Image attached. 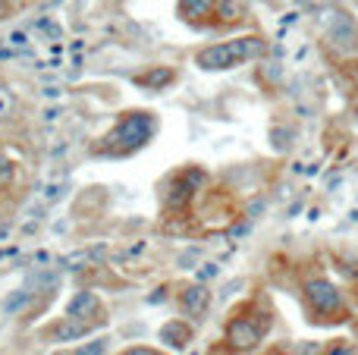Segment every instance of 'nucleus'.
Wrapping results in <instances>:
<instances>
[{
    "label": "nucleus",
    "mask_w": 358,
    "mask_h": 355,
    "mask_svg": "<svg viewBox=\"0 0 358 355\" xmlns=\"http://www.w3.org/2000/svg\"><path fill=\"white\" fill-rule=\"evenodd\" d=\"M13 110H16V94L6 85H0V119H6Z\"/></svg>",
    "instance_id": "obj_10"
},
{
    "label": "nucleus",
    "mask_w": 358,
    "mask_h": 355,
    "mask_svg": "<svg viewBox=\"0 0 358 355\" xmlns=\"http://www.w3.org/2000/svg\"><path fill=\"white\" fill-rule=\"evenodd\" d=\"M271 308H264L261 302H239L233 314L227 318L223 327V352L229 355H248L255 352L271 333Z\"/></svg>",
    "instance_id": "obj_1"
},
{
    "label": "nucleus",
    "mask_w": 358,
    "mask_h": 355,
    "mask_svg": "<svg viewBox=\"0 0 358 355\" xmlns=\"http://www.w3.org/2000/svg\"><path fill=\"white\" fill-rule=\"evenodd\" d=\"M107 349H110V340H98L94 346H85V349H79L76 355H104Z\"/></svg>",
    "instance_id": "obj_12"
},
{
    "label": "nucleus",
    "mask_w": 358,
    "mask_h": 355,
    "mask_svg": "<svg viewBox=\"0 0 358 355\" xmlns=\"http://www.w3.org/2000/svg\"><path fill=\"white\" fill-rule=\"evenodd\" d=\"M192 337H195V331H192V324H185V321H170L161 331V340L170 349H185V346L192 343Z\"/></svg>",
    "instance_id": "obj_8"
},
{
    "label": "nucleus",
    "mask_w": 358,
    "mask_h": 355,
    "mask_svg": "<svg viewBox=\"0 0 358 355\" xmlns=\"http://www.w3.org/2000/svg\"><path fill=\"white\" fill-rule=\"evenodd\" d=\"M355 333H358V324H355Z\"/></svg>",
    "instance_id": "obj_16"
},
{
    "label": "nucleus",
    "mask_w": 358,
    "mask_h": 355,
    "mask_svg": "<svg viewBox=\"0 0 358 355\" xmlns=\"http://www.w3.org/2000/svg\"><path fill=\"white\" fill-rule=\"evenodd\" d=\"M355 3H358V0H355Z\"/></svg>",
    "instance_id": "obj_17"
},
{
    "label": "nucleus",
    "mask_w": 358,
    "mask_h": 355,
    "mask_svg": "<svg viewBox=\"0 0 358 355\" xmlns=\"http://www.w3.org/2000/svg\"><path fill=\"white\" fill-rule=\"evenodd\" d=\"M324 355H355V346L352 343H343V340H336V343H330Z\"/></svg>",
    "instance_id": "obj_11"
},
{
    "label": "nucleus",
    "mask_w": 358,
    "mask_h": 355,
    "mask_svg": "<svg viewBox=\"0 0 358 355\" xmlns=\"http://www.w3.org/2000/svg\"><path fill=\"white\" fill-rule=\"evenodd\" d=\"M264 54H267V41H264V38L245 35V38H233V41L210 44V48L198 50L195 66L198 69H208V73H220V69L242 66V63L255 60V57H264Z\"/></svg>",
    "instance_id": "obj_3"
},
{
    "label": "nucleus",
    "mask_w": 358,
    "mask_h": 355,
    "mask_svg": "<svg viewBox=\"0 0 358 355\" xmlns=\"http://www.w3.org/2000/svg\"><path fill=\"white\" fill-rule=\"evenodd\" d=\"M355 123H358V110H355Z\"/></svg>",
    "instance_id": "obj_15"
},
{
    "label": "nucleus",
    "mask_w": 358,
    "mask_h": 355,
    "mask_svg": "<svg viewBox=\"0 0 358 355\" xmlns=\"http://www.w3.org/2000/svg\"><path fill=\"white\" fill-rule=\"evenodd\" d=\"M157 132V117L148 110H126L120 113V119L113 123V129L104 138L94 142V151L101 157H132L138 148L155 138Z\"/></svg>",
    "instance_id": "obj_2"
},
{
    "label": "nucleus",
    "mask_w": 358,
    "mask_h": 355,
    "mask_svg": "<svg viewBox=\"0 0 358 355\" xmlns=\"http://www.w3.org/2000/svg\"><path fill=\"white\" fill-rule=\"evenodd\" d=\"M267 355H292V352H283V349H271Z\"/></svg>",
    "instance_id": "obj_14"
},
{
    "label": "nucleus",
    "mask_w": 358,
    "mask_h": 355,
    "mask_svg": "<svg viewBox=\"0 0 358 355\" xmlns=\"http://www.w3.org/2000/svg\"><path fill=\"white\" fill-rule=\"evenodd\" d=\"M327 19L330 22L324 25V41H327L336 54H355L358 50V22L343 10H330Z\"/></svg>",
    "instance_id": "obj_6"
},
{
    "label": "nucleus",
    "mask_w": 358,
    "mask_h": 355,
    "mask_svg": "<svg viewBox=\"0 0 358 355\" xmlns=\"http://www.w3.org/2000/svg\"><path fill=\"white\" fill-rule=\"evenodd\" d=\"M302 302L315 324H343V321L349 318L343 293L327 277H308V280L302 283Z\"/></svg>",
    "instance_id": "obj_4"
},
{
    "label": "nucleus",
    "mask_w": 358,
    "mask_h": 355,
    "mask_svg": "<svg viewBox=\"0 0 358 355\" xmlns=\"http://www.w3.org/2000/svg\"><path fill=\"white\" fill-rule=\"evenodd\" d=\"M210 305V293L204 287H189L182 293V312L185 314H195V318H201L204 312H208Z\"/></svg>",
    "instance_id": "obj_9"
},
{
    "label": "nucleus",
    "mask_w": 358,
    "mask_h": 355,
    "mask_svg": "<svg viewBox=\"0 0 358 355\" xmlns=\"http://www.w3.org/2000/svg\"><path fill=\"white\" fill-rule=\"evenodd\" d=\"M66 321H69V331L63 333V337H82V333H88L92 327L107 324V312L98 296L76 293L66 305Z\"/></svg>",
    "instance_id": "obj_5"
},
{
    "label": "nucleus",
    "mask_w": 358,
    "mask_h": 355,
    "mask_svg": "<svg viewBox=\"0 0 358 355\" xmlns=\"http://www.w3.org/2000/svg\"><path fill=\"white\" fill-rule=\"evenodd\" d=\"M217 0H179V19L189 25H214Z\"/></svg>",
    "instance_id": "obj_7"
},
{
    "label": "nucleus",
    "mask_w": 358,
    "mask_h": 355,
    "mask_svg": "<svg viewBox=\"0 0 358 355\" xmlns=\"http://www.w3.org/2000/svg\"><path fill=\"white\" fill-rule=\"evenodd\" d=\"M120 355H167V352H157L151 346H129V349H123Z\"/></svg>",
    "instance_id": "obj_13"
}]
</instances>
